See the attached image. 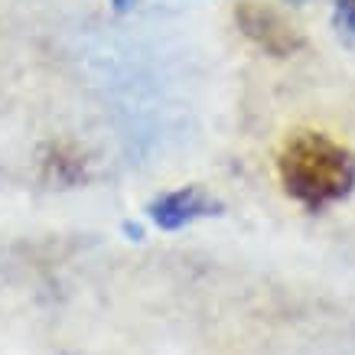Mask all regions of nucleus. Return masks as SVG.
<instances>
[{
    "label": "nucleus",
    "mask_w": 355,
    "mask_h": 355,
    "mask_svg": "<svg viewBox=\"0 0 355 355\" xmlns=\"http://www.w3.org/2000/svg\"><path fill=\"white\" fill-rule=\"evenodd\" d=\"M140 0H111V7H114V13H130L134 7H137Z\"/></svg>",
    "instance_id": "0eeeda50"
},
{
    "label": "nucleus",
    "mask_w": 355,
    "mask_h": 355,
    "mask_svg": "<svg viewBox=\"0 0 355 355\" xmlns=\"http://www.w3.org/2000/svg\"><path fill=\"white\" fill-rule=\"evenodd\" d=\"M235 23L258 49H264L268 55H277V59L297 55L306 43L303 33L284 13L261 3V0H241L235 7Z\"/></svg>",
    "instance_id": "f03ea898"
},
{
    "label": "nucleus",
    "mask_w": 355,
    "mask_h": 355,
    "mask_svg": "<svg viewBox=\"0 0 355 355\" xmlns=\"http://www.w3.org/2000/svg\"><path fill=\"white\" fill-rule=\"evenodd\" d=\"M291 3H306V0H291Z\"/></svg>",
    "instance_id": "6e6552de"
},
{
    "label": "nucleus",
    "mask_w": 355,
    "mask_h": 355,
    "mask_svg": "<svg viewBox=\"0 0 355 355\" xmlns=\"http://www.w3.org/2000/svg\"><path fill=\"white\" fill-rule=\"evenodd\" d=\"M284 193L306 212H323L355 189V153L320 130H297L277 153Z\"/></svg>",
    "instance_id": "f257e3e1"
},
{
    "label": "nucleus",
    "mask_w": 355,
    "mask_h": 355,
    "mask_svg": "<svg viewBox=\"0 0 355 355\" xmlns=\"http://www.w3.org/2000/svg\"><path fill=\"white\" fill-rule=\"evenodd\" d=\"M121 232L130 238V241H144V225H137V222H121Z\"/></svg>",
    "instance_id": "423d86ee"
},
{
    "label": "nucleus",
    "mask_w": 355,
    "mask_h": 355,
    "mask_svg": "<svg viewBox=\"0 0 355 355\" xmlns=\"http://www.w3.org/2000/svg\"><path fill=\"white\" fill-rule=\"evenodd\" d=\"M40 176L49 186H59V189L82 186L88 180L85 153L78 150L76 144H69V140H49L40 150Z\"/></svg>",
    "instance_id": "20e7f679"
},
{
    "label": "nucleus",
    "mask_w": 355,
    "mask_h": 355,
    "mask_svg": "<svg viewBox=\"0 0 355 355\" xmlns=\"http://www.w3.org/2000/svg\"><path fill=\"white\" fill-rule=\"evenodd\" d=\"M333 23L339 33H345L349 40H355V0H336Z\"/></svg>",
    "instance_id": "39448f33"
},
{
    "label": "nucleus",
    "mask_w": 355,
    "mask_h": 355,
    "mask_svg": "<svg viewBox=\"0 0 355 355\" xmlns=\"http://www.w3.org/2000/svg\"><path fill=\"white\" fill-rule=\"evenodd\" d=\"M147 216L160 232H180V228L193 225L196 218L222 216V202L205 193L202 186H183V189H173V193L150 199Z\"/></svg>",
    "instance_id": "7ed1b4c3"
}]
</instances>
